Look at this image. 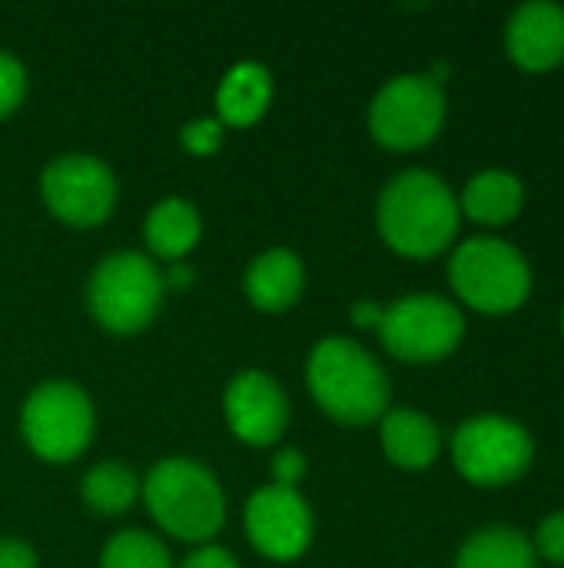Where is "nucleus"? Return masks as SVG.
Wrapping results in <instances>:
<instances>
[{"label":"nucleus","mask_w":564,"mask_h":568,"mask_svg":"<svg viewBox=\"0 0 564 568\" xmlns=\"http://www.w3.org/2000/svg\"><path fill=\"white\" fill-rule=\"evenodd\" d=\"M445 110V90L429 73H399L376 90L369 103V133L392 153H412L442 133Z\"/></svg>","instance_id":"obj_7"},{"label":"nucleus","mask_w":564,"mask_h":568,"mask_svg":"<svg viewBox=\"0 0 564 568\" xmlns=\"http://www.w3.org/2000/svg\"><path fill=\"white\" fill-rule=\"evenodd\" d=\"M223 136H226V126H223L216 116L189 120V123L180 130V143H183V150L193 153V156H213V153L223 146Z\"/></svg>","instance_id":"obj_22"},{"label":"nucleus","mask_w":564,"mask_h":568,"mask_svg":"<svg viewBox=\"0 0 564 568\" xmlns=\"http://www.w3.org/2000/svg\"><path fill=\"white\" fill-rule=\"evenodd\" d=\"M223 416L239 443L253 449H269L283 439L289 426V399L269 373L243 369L229 379L223 393Z\"/></svg>","instance_id":"obj_12"},{"label":"nucleus","mask_w":564,"mask_h":568,"mask_svg":"<svg viewBox=\"0 0 564 568\" xmlns=\"http://www.w3.org/2000/svg\"><path fill=\"white\" fill-rule=\"evenodd\" d=\"M176 568H239L236 556L216 542H206V546H196L183 562Z\"/></svg>","instance_id":"obj_26"},{"label":"nucleus","mask_w":564,"mask_h":568,"mask_svg":"<svg viewBox=\"0 0 564 568\" xmlns=\"http://www.w3.org/2000/svg\"><path fill=\"white\" fill-rule=\"evenodd\" d=\"M96 433V409L90 396L66 379L40 383L20 406V436L27 449L53 466L80 459Z\"/></svg>","instance_id":"obj_6"},{"label":"nucleus","mask_w":564,"mask_h":568,"mask_svg":"<svg viewBox=\"0 0 564 568\" xmlns=\"http://www.w3.org/2000/svg\"><path fill=\"white\" fill-rule=\"evenodd\" d=\"M163 296V270L156 266V260L136 250L103 256L86 280L90 316L116 336H133L146 329L156 320Z\"/></svg>","instance_id":"obj_4"},{"label":"nucleus","mask_w":564,"mask_h":568,"mask_svg":"<svg viewBox=\"0 0 564 568\" xmlns=\"http://www.w3.org/2000/svg\"><path fill=\"white\" fill-rule=\"evenodd\" d=\"M273 103V73L256 60H243L229 67V73L216 87V120L223 126L246 130L266 116Z\"/></svg>","instance_id":"obj_16"},{"label":"nucleus","mask_w":564,"mask_h":568,"mask_svg":"<svg viewBox=\"0 0 564 568\" xmlns=\"http://www.w3.org/2000/svg\"><path fill=\"white\" fill-rule=\"evenodd\" d=\"M193 270L186 266V263H170V266H163V286H166V293H180V290H186V286H193Z\"/></svg>","instance_id":"obj_29"},{"label":"nucleus","mask_w":564,"mask_h":568,"mask_svg":"<svg viewBox=\"0 0 564 568\" xmlns=\"http://www.w3.org/2000/svg\"><path fill=\"white\" fill-rule=\"evenodd\" d=\"M376 223L386 246L399 256L432 260L452 246L462 210L442 176L432 170H402L382 186Z\"/></svg>","instance_id":"obj_1"},{"label":"nucleus","mask_w":564,"mask_h":568,"mask_svg":"<svg viewBox=\"0 0 564 568\" xmlns=\"http://www.w3.org/2000/svg\"><path fill=\"white\" fill-rule=\"evenodd\" d=\"M505 50L515 67L545 73L564 63V7L552 0L522 3L505 27Z\"/></svg>","instance_id":"obj_13"},{"label":"nucleus","mask_w":564,"mask_h":568,"mask_svg":"<svg viewBox=\"0 0 564 568\" xmlns=\"http://www.w3.org/2000/svg\"><path fill=\"white\" fill-rule=\"evenodd\" d=\"M382 346L402 363H439L462 346V310L435 293H412L386 306L379 323Z\"/></svg>","instance_id":"obj_9"},{"label":"nucleus","mask_w":564,"mask_h":568,"mask_svg":"<svg viewBox=\"0 0 564 568\" xmlns=\"http://www.w3.org/2000/svg\"><path fill=\"white\" fill-rule=\"evenodd\" d=\"M306 386L332 423L352 429L379 423L392 399V383L379 359L349 336H326L312 346Z\"/></svg>","instance_id":"obj_2"},{"label":"nucleus","mask_w":564,"mask_h":568,"mask_svg":"<svg viewBox=\"0 0 564 568\" xmlns=\"http://www.w3.org/2000/svg\"><path fill=\"white\" fill-rule=\"evenodd\" d=\"M535 459L529 429L509 416H472L452 436V463L459 476L482 489L519 483Z\"/></svg>","instance_id":"obj_8"},{"label":"nucleus","mask_w":564,"mask_h":568,"mask_svg":"<svg viewBox=\"0 0 564 568\" xmlns=\"http://www.w3.org/2000/svg\"><path fill=\"white\" fill-rule=\"evenodd\" d=\"M0 568H40V559L23 539H0Z\"/></svg>","instance_id":"obj_27"},{"label":"nucleus","mask_w":564,"mask_h":568,"mask_svg":"<svg viewBox=\"0 0 564 568\" xmlns=\"http://www.w3.org/2000/svg\"><path fill=\"white\" fill-rule=\"evenodd\" d=\"M246 536L253 549L273 562H296L312 546L316 519L299 489L263 486L249 496L246 513Z\"/></svg>","instance_id":"obj_11"},{"label":"nucleus","mask_w":564,"mask_h":568,"mask_svg":"<svg viewBox=\"0 0 564 568\" xmlns=\"http://www.w3.org/2000/svg\"><path fill=\"white\" fill-rule=\"evenodd\" d=\"M455 568H539V556L519 529L485 526L462 542Z\"/></svg>","instance_id":"obj_19"},{"label":"nucleus","mask_w":564,"mask_h":568,"mask_svg":"<svg viewBox=\"0 0 564 568\" xmlns=\"http://www.w3.org/2000/svg\"><path fill=\"white\" fill-rule=\"evenodd\" d=\"M140 496L153 523L180 542L206 546L226 526V493L219 479L196 459L170 456L156 463L143 476Z\"/></svg>","instance_id":"obj_3"},{"label":"nucleus","mask_w":564,"mask_h":568,"mask_svg":"<svg viewBox=\"0 0 564 568\" xmlns=\"http://www.w3.org/2000/svg\"><path fill=\"white\" fill-rule=\"evenodd\" d=\"M269 473H273V486H283V489H299V483L306 479L309 473V459L302 449L296 446H286L279 449L273 459H269Z\"/></svg>","instance_id":"obj_24"},{"label":"nucleus","mask_w":564,"mask_h":568,"mask_svg":"<svg viewBox=\"0 0 564 568\" xmlns=\"http://www.w3.org/2000/svg\"><path fill=\"white\" fill-rule=\"evenodd\" d=\"M40 196L50 216L66 226L90 230L113 216L116 210V176L93 153H63L53 156L40 173Z\"/></svg>","instance_id":"obj_10"},{"label":"nucleus","mask_w":564,"mask_h":568,"mask_svg":"<svg viewBox=\"0 0 564 568\" xmlns=\"http://www.w3.org/2000/svg\"><path fill=\"white\" fill-rule=\"evenodd\" d=\"M199 236H203V220L189 200L166 196L150 206L146 223H143V240H146L150 260L183 263V256H189L199 246Z\"/></svg>","instance_id":"obj_17"},{"label":"nucleus","mask_w":564,"mask_h":568,"mask_svg":"<svg viewBox=\"0 0 564 568\" xmlns=\"http://www.w3.org/2000/svg\"><path fill=\"white\" fill-rule=\"evenodd\" d=\"M27 83H30V80H27L23 63H20L13 53L0 50V120H7V116L23 103Z\"/></svg>","instance_id":"obj_23"},{"label":"nucleus","mask_w":564,"mask_h":568,"mask_svg":"<svg viewBox=\"0 0 564 568\" xmlns=\"http://www.w3.org/2000/svg\"><path fill=\"white\" fill-rule=\"evenodd\" d=\"M140 486L143 479H136V473L126 463L103 459L93 469H86L80 483V496L86 509H93L96 516H123L140 499Z\"/></svg>","instance_id":"obj_20"},{"label":"nucleus","mask_w":564,"mask_h":568,"mask_svg":"<svg viewBox=\"0 0 564 568\" xmlns=\"http://www.w3.org/2000/svg\"><path fill=\"white\" fill-rule=\"evenodd\" d=\"M562 333H564V310H562Z\"/></svg>","instance_id":"obj_30"},{"label":"nucleus","mask_w":564,"mask_h":568,"mask_svg":"<svg viewBox=\"0 0 564 568\" xmlns=\"http://www.w3.org/2000/svg\"><path fill=\"white\" fill-rule=\"evenodd\" d=\"M532 549H535L539 559H548L555 566H564V509L562 513H552L548 519L539 523Z\"/></svg>","instance_id":"obj_25"},{"label":"nucleus","mask_w":564,"mask_h":568,"mask_svg":"<svg viewBox=\"0 0 564 568\" xmlns=\"http://www.w3.org/2000/svg\"><path fill=\"white\" fill-rule=\"evenodd\" d=\"M243 290L256 310L286 313L299 303V296L306 290V266H302L299 253H293L286 246L266 250L246 266Z\"/></svg>","instance_id":"obj_14"},{"label":"nucleus","mask_w":564,"mask_h":568,"mask_svg":"<svg viewBox=\"0 0 564 568\" xmlns=\"http://www.w3.org/2000/svg\"><path fill=\"white\" fill-rule=\"evenodd\" d=\"M379 443L392 466L399 469H429L442 453V433L435 419L419 409H389L379 419Z\"/></svg>","instance_id":"obj_15"},{"label":"nucleus","mask_w":564,"mask_h":568,"mask_svg":"<svg viewBox=\"0 0 564 568\" xmlns=\"http://www.w3.org/2000/svg\"><path fill=\"white\" fill-rule=\"evenodd\" d=\"M100 568H173V556L153 532L123 529L103 542Z\"/></svg>","instance_id":"obj_21"},{"label":"nucleus","mask_w":564,"mask_h":568,"mask_svg":"<svg viewBox=\"0 0 564 568\" xmlns=\"http://www.w3.org/2000/svg\"><path fill=\"white\" fill-rule=\"evenodd\" d=\"M449 283L469 310L505 316L525 306L532 293V266L512 243L472 236L455 246L449 260Z\"/></svg>","instance_id":"obj_5"},{"label":"nucleus","mask_w":564,"mask_h":568,"mask_svg":"<svg viewBox=\"0 0 564 568\" xmlns=\"http://www.w3.org/2000/svg\"><path fill=\"white\" fill-rule=\"evenodd\" d=\"M382 313H386V306H379L376 300H359V303H352L349 320H352V326H359V329H379Z\"/></svg>","instance_id":"obj_28"},{"label":"nucleus","mask_w":564,"mask_h":568,"mask_svg":"<svg viewBox=\"0 0 564 568\" xmlns=\"http://www.w3.org/2000/svg\"><path fill=\"white\" fill-rule=\"evenodd\" d=\"M525 206V186L509 170H485L472 176L459 196L462 216L482 226H505L512 223Z\"/></svg>","instance_id":"obj_18"}]
</instances>
